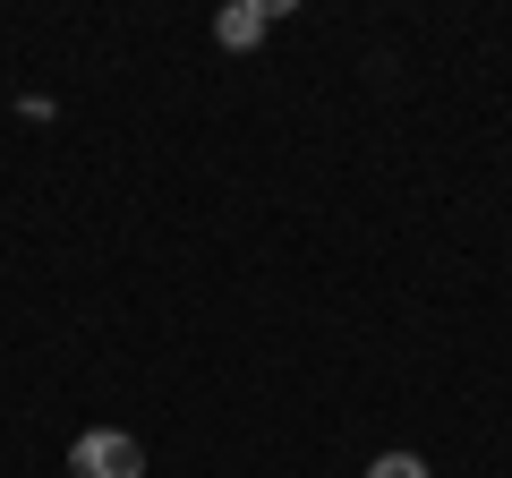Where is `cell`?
I'll use <instances>...</instances> for the list:
<instances>
[{
  "label": "cell",
  "instance_id": "6da1fadb",
  "mask_svg": "<svg viewBox=\"0 0 512 478\" xmlns=\"http://www.w3.org/2000/svg\"><path fill=\"white\" fill-rule=\"evenodd\" d=\"M69 470L77 478H146V453H137V436H120V427H94V436L69 444Z\"/></svg>",
  "mask_w": 512,
  "mask_h": 478
},
{
  "label": "cell",
  "instance_id": "7a4b0ae2",
  "mask_svg": "<svg viewBox=\"0 0 512 478\" xmlns=\"http://www.w3.org/2000/svg\"><path fill=\"white\" fill-rule=\"evenodd\" d=\"M282 18V0H231V9H222L214 18V35L231 43V52H256V43H265V26Z\"/></svg>",
  "mask_w": 512,
  "mask_h": 478
},
{
  "label": "cell",
  "instance_id": "3957f363",
  "mask_svg": "<svg viewBox=\"0 0 512 478\" xmlns=\"http://www.w3.org/2000/svg\"><path fill=\"white\" fill-rule=\"evenodd\" d=\"M367 478H427V461L419 453H376V461H367Z\"/></svg>",
  "mask_w": 512,
  "mask_h": 478
}]
</instances>
